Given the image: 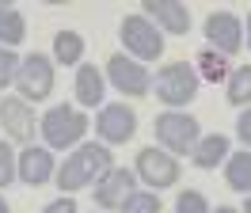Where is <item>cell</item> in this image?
Here are the masks:
<instances>
[{
  "label": "cell",
  "mask_w": 251,
  "mask_h": 213,
  "mask_svg": "<svg viewBox=\"0 0 251 213\" xmlns=\"http://www.w3.org/2000/svg\"><path fill=\"white\" fill-rule=\"evenodd\" d=\"M190 160H194V167H202V171H213L217 164L228 160V137H225V133L198 137V145L190 149Z\"/></svg>",
  "instance_id": "15"
},
{
  "label": "cell",
  "mask_w": 251,
  "mask_h": 213,
  "mask_svg": "<svg viewBox=\"0 0 251 213\" xmlns=\"http://www.w3.org/2000/svg\"><path fill=\"white\" fill-rule=\"evenodd\" d=\"M118 34H122V42H126V57L141 61V65L164 57V46L168 42H164V34H160V27L152 19H145V15H126Z\"/></svg>",
  "instance_id": "4"
},
{
  "label": "cell",
  "mask_w": 251,
  "mask_h": 213,
  "mask_svg": "<svg viewBox=\"0 0 251 213\" xmlns=\"http://www.w3.org/2000/svg\"><path fill=\"white\" fill-rule=\"evenodd\" d=\"M202 34H205V42H209V50H217L225 57L240 53V46H244V23L232 12H209L205 23H202Z\"/></svg>",
  "instance_id": "8"
},
{
  "label": "cell",
  "mask_w": 251,
  "mask_h": 213,
  "mask_svg": "<svg viewBox=\"0 0 251 213\" xmlns=\"http://www.w3.org/2000/svg\"><path fill=\"white\" fill-rule=\"evenodd\" d=\"M137 179L145 186H156V194H160V190H168V186L179 183V160H175L172 152L149 145V149L137 152Z\"/></svg>",
  "instance_id": "7"
},
{
  "label": "cell",
  "mask_w": 251,
  "mask_h": 213,
  "mask_svg": "<svg viewBox=\"0 0 251 213\" xmlns=\"http://www.w3.org/2000/svg\"><path fill=\"white\" fill-rule=\"evenodd\" d=\"M12 179H16V152L8 141H0V186H8Z\"/></svg>",
  "instance_id": "25"
},
{
  "label": "cell",
  "mask_w": 251,
  "mask_h": 213,
  "mask_svg": "<svg viewBox=\"0 0 251 213\" xmlns=\"http://www.w3.org/2000/svg\"><path fill=\"white\" fill-rule=\"evenodd\" d=\"M103 73L95 65H76V103L80 106H99L103 103Z\"/></svg>",
  "instance_id": "17"
},
{
  "label": "cell",
  "mask_w": 251,
  "mask_h": 213,
  "mask_svg": "<svg viewBox=\"0 0 251 213\" xmlns=\"http://www.w3.org/2000/svg\"><path fill=\"white\" fill-rule=\"evenodd\" d=\"M217 213H240V210H232V206H217Z\"/></svg>",
  "instance_id": "29"
},
{
  "label": "cell",
  "mask_w": 251,
  "mask_h": 213,
  "mask_svg": "<svg viewBox=\"0 0 251 213\" xmlns=\"http://www.w3.org/2000/svg\"><path fill=\"white\" fill-rule=\"evenodd\" d=\"M19 65H23V61L16 57V50H4V46H0V91L8 88V84H16Z\"/></svg>",
  "instance_id": "24"
},
{
  "label": "cell",
  "mask_w": 251,
  "mask_h": 213,
  "mask_svg": "<svg viewBox=\"0 0 251 213\" xmlns=\"http://www.w3.org/2000/svg\"><path fill=\"white\" fill-rule=\"evenodd\" d=\"M16 88H19V99H27V103L50 99V91H53V57L38 53V50L27 53L16 73Z\"/></svg>",
  "instance_id": "6"
},
{
  "label": "cell",
  "mask_w": 251,
  "mask_h": 213,
  "mask_svg": "<svg viewBox=\"0 0 251 213\" xmlns=\"http://www.w3.org/2000/svg\"><path fill=\"white\" fill-rule=\"evenodd\" d=\"M198 73H194V65L187 61H172V65H164L152 80V88H156V99L164 106H187L190 99H198Z\"/></svg>",
  "instance_id": "3"
},
{
  "label": "cell",
  "mask_w": 251,
  "mask_h": 213,
  "mask_svg": "<svg viewBox=\"0 0 251 213\" xmlns=\"http://www.w3.org/2000/svg\"><path fill=\"white\" fill-rule=\"evenodd\" d=\"M133 186H137V171H129V167H110L103 179L92 186L95 194V206L107 213V210H122V202L133 194Z\"/></svg>",
  "instance_id": "12"
},
{
  "label": "cell",
  "mask_w": 251,
  "mask_h": 213,
  "mask_svg": "<svg viewBox=\"0 0 251 213\" xmlns=\"http://www.w3.org/2000/svg\"><path fill=\"white\" fill-rule=\"evenodd\" d=\"M145 19H152L164 34H187L190 30V8L179 0H141Z\"/></svg>",
  "instance_id": "14"
},
{
  "label": "cell",
  "mask_w": 251,
  "mask_h": 213,
  "mask_svg": "<svg viewBox=\"0 0 251 213\" xmlns=\"http://www.w3.org/2000/svg\"><path fill=\"white\" fill-rule=\"evenodd\" d=\"M225 183L232 190H240V194H251V149L228 152V160H225Z\"/></svg>",
  "instance_id": "18"
},
{
  "label": "cell",
  "mask_w": 251,
  "mask_h": 213,
  "mask_svg": "<svg viewBox=\"0 0 251 213\" xmlns=\"http://www.w3.org/2000/svg\"><path fill=\"white\" fill-rule=\"evenodd\" d=\"M244 213H251V198H248V202H244Z\"/></svg>",
  "instance_id": "31"
},
{
  "label": "cell",
  "mask_w": 251,
  "mask_h": 213,
  "mask_svg": "<svg viewBox=\"0 0 251 213\" xmlns=\"http://www.w3.org/2000/svg\"><path fill=\"white\" fill-rule=\"evenodd\" d=\"M95 133L103 137L107 145L133 141V133H137V110L126 106V103H107L99 110V118H95Z\"/></svg>",
  "instance_id": "9"
},
{
  "label": "cell",
  "mask_w": 251,
  "mask_h": 213,
  "mask_svg": "<svg viewBox=\"0 0 251 213\" xmlns=\"http://www.w3.org/2000/svg\"><path fill=\"white\" fill-rule=\"evenodd\" d=\"M110 167H114V156H110L107 145H76L73 156H65V164L57 167V186H61V194H73V190H84V186H95V183L107 175Z\"/></svg>",
  "instance_id": "1"
},
{
  "label": "cell",
  "mask_w": 251,
  "mask_h": 213,
  "mask_svg": "<svg viewBox=\"0 0 251 213\" xmlns=\"http://www.w3.org/2000/svg\"><path fill=\"white\" fill-rule=\"evenodd\" d=\"M88 126L92 122H88V114L80 106L57 103L38 118V133L46 141V149H73V145H80V137L88 133Z\"/></svg>",
  "instance_id": "2"
},
{
  "label": "cell",
  "mask_w": 251,
  "mask_h": 213,
  "mask_svg": "<svg viewBox=\"0 0 251 213\" xmlns=\"http://www.w3.org/2000/svg\"><path fill=\"white\" fill-rule=\"evenodd\" d=\"M107 76L122 95H149V91H152V73L145 69L141 61L126 57V53H114V57L107 61Z\"/></svg>",
  "instance_id": "10"
},
{
  "label": "cell",
  "mask_w": 251,
  "mask_h": 213,
  "mask_svg": "<svg viewBox=\"0 0 251 213\" xmlns=\"http://www.w3.org/2000/svg\"><path fill=\"white\" fill-rule=\"evenodd\" d=\"M248 46H251V15H248Z\"/></svg>",
  "instance_id": "30"
},
{
  "label": "cell",
  "mask_w": 251,
  "mask_h": 213,
  "mask_svg": "<svg viewBox=\"0 0 251 213\" xmlns=\"http://www.w3.org/2000/svg\"><path fill=\"white\" fill-rule=\"evenodd\" d=\"M0 213H12V206H8V202H4V194H0Z\"/></svg>",
  "instance_id": "28"
},
{
  "label": "cell",
  "mask_w": 251,
  "mask_h": 213,
  "mask_svg": "<svg viewBox=\"0 0 251 213\" xmlns=\"http://www.w3.org/2000/svg\"><path fill=\"white\" fill-rule=\"evenodd\" d=\"M194 73H198V80H205V84H225L228 76H232V65H228V57L225 53H217V50H198L194 53Z\"/></svg>",
  "instance_id": "16"
},
{
  "label": "cell",
  "mask_w": 251,
  "mask_h": 213,
  "mask_svg": "<svg viewBox=\"0 0 251 213\" xmlns=\"http://www.w3.org/2000/svg\"><path fill=\"white\" fill-rule=\"evenodd\" d=\"M225 91L232 106H251V65H236L232 76L225 80Z\"/></svg>",
  "instance_id": "21"
},
{
  "label": "cell",
  "mask_w": 251,
  "mask_h": 213,
  "mask_svg": "<svg viewBox=\"0 0 251 213\" xmlns=\"http://www.w3.org/2000/svg\"><path fill=\"white\" fill-rule=\"evenodd\" d=\"M92 213H95V210H92ZM99 213H103V210H99Z\"/></svg>",
  "instance_id": "32"
},
{
  "label": "cell",
  "mask_w": 251,
  "mask_h": 213,
  "mask_svg": "<svg viewBox=\"0 0 251 213\" xmlns=\"http://www.w3.org/2000/svg\"><path fill=\"white\" fill-rule=\"evenodd\" d=\"M23 38H27V19H23V12L12 8V4H0V46L12 50V46H19Z\"/></svg>",
  "instance_id": "20"
},
{
  "label": "cell",
  "mask_w": 251,
  "mask_h": 213,
  "mask_svg": "<svg viewBox=\"0 0 251 213\" xmlns=\"http://www.w3.org/2000/svg\"><path fill=\"white\" fill-rule=\"evenodd\" d=\"M42 213H76V198H73V194H61L57 202H50Z\"/></svg>",
  "instance_id": "27"
},
{
  "label": "cell",
  "mask_w": 251,
  "mask_h": 213,
  "mask_svg": "<svg viewBox=\"0 0 251 213\" xmlns=\"http://www.w3.org/2000/svg\"><path fill=\"white\" fill-rule=\"evenodd\" d=\"M0 122H4V133L19 141V145H31L34 141V130H38V118H34V106L19 95H8L0 103Z\"/></svg>",
  "instance_id": "13"
},
{
  "label": "cell",
  "mask_w": 251,
  "mask_h": 213,
  "mask_svg": "<svg viewBox=\"0 0 251 213\" xmlns=\"http://www.w3.org/2000/svg\"><path fill=\"white\" fill-rule=\"evenodd\" d=\"M16 175H19L23 186H46V183L57 175L53 149H46V145H27V149L16 156Z\"/></svg>",
  "instance_id": "11"
},
{
  "label": "cell",
  "mask_w": 251,
  "mask_h": 213,
  "mask_svg": "<svg viewBox=\"0 0 251 213\" xmlns=\"http://www.w3.org/2000/svg\"><path fill=\"white\" fill-rule=\"evenodd\" d=\"M198 118H190L187 110H164L156 118V141L164 145V152H172V156H187L194 145H198Z\"/></svg>",
  "instance_id": "5"
},
{
  "label": "cell",
  "mask_w": 251,
  "mask_h": 213,
  "mask_svg": "<svg viewBox=\"0 0 251 213\" xmlns=\"http://www.w3.org/2000/svg\"><path fill=\"white\" fill-rule=\"evenodd\" d=\"M80 61H84V34L57 30L53 34V65H80Z\"/></svg>",
  "instance_id": "19"
},
{
  "label": "cell",
  "mask_w": 251,
  "mask_h": 213,
  "mask_svg": "<svg viewBox=\"0 0 251 213\" xmlns=\"http://www.w3.org/2000/svg\"><path fill=\"white\" fill-rule=\"evenodd\" d=\"M175 213H209V202H205L202 190H179V198H175Z\"/></svg>",
  "instance_id": "23"
},
{
  "label": "cell",
  "mask_w": 251,
  "mask_h": 213,
  "mask_svg": "<svg viewBox=\"0 0 251 213\" xmlns=\"http://www.w3.org/2000/svg\"><path fill=\"white\" fill-rule=\"evenodd\" d=\"M122 213H160V194L152 190H133L122 202Z\"/></svg>",
  "instance_id": "22"
},
{
  "label": "cell",
  "mask_w": 251,
  "mask_h": 213,
  "mask_svg": "<svg viewBox=\"0 0 251 213\" xmlns=\"http://www.w3.org/2000/svg\"><path fill=\"white\" fill-rule=\"evenodd\" d=\"M236 133H240V141H244V149H251V106H244V114H240V122H236Z\"/></svg>",
  "instance_id": "26"
}]
</instances>
